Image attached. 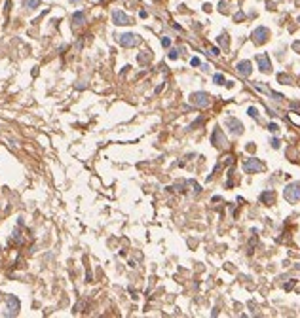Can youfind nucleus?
<instances>
[{
  "label": "nucleus",
  "mask_w": 300,
  "mask_h": 318,
  "mask_svg": "<svg viewBox=\"0 0 300 318\" xmlns=\"http://www.w3.org/2000/svg\"><path fill=\"white\" fill-rule=\"evenodd\" d=\"M211 55H218V49H217V47H211Z\"/></svg>",
  "instance_id": "nucleus-22"
},
{
  "label": "nucleus",
  "mask_w": 300,
  "mask_h": 318,
  "mask_svg": "<svg viewBox=\"0 0 300 318\" xmlns=\"http://www.w3.org/2000/svg\"><path fill=\"white\" fill-rule=\"evenodd\" d=\"M192 64H194V66H198V64H199V59L194 57V59H192Z\"/></svg>",
  "instance_id": "nucleus-23"
},
{
  "label": "nucleus",
  "mask_w": 300,
  "mask_h": 318,
  "mask_svg": "<svg viewBox=\"0 0 300 318\" xmlns=\"http://www.w3.org/2000/svg\"><path fill=\"white\" fill-rule=\"evenodd\" d=\"M116 40H118V44H120V46H123V47H133V46H137V44H139V36L133 34V32L120 34Z\"/></svg>",
  "instance_id": "nucleus-3"
},
{
  "label": "nucleus",
  "mask_w": 300,
  "mask_h": 318,
  "mask_svg": "<svg viewBox=\"0 0 300 318\" xmlns=\"http://www.w3.org/2000/svg\"><path fill=\"white\" fill-rule=\"evenodd\" d=\"M188 100H190V104H194V106L198 108H203V106H209V95L203 93V91H196V93H192L190 97H188Z\"/></svg>",
  "instance_id": "nucleus-1"
},
{
  "label": "nucleus",
  "mask_w": 300,
  "mask_h": 318,
  "mask_svg": "<svg viewBox=\"0 0 300 318\" xmlns=\"http://www.w3.org/2000/svg\"><path fill=\"white\" fill-rule=\"evenodd\" d=\"M84 21H86V17H84L82 11H76V13L72 15V23H74V25H82Z\"/></svg>",
  "instance_id": "nucleus-13"
},
{
  "label": "nucleus",
  "mask_w": 300,
  "mask_h": 318,
  "mask_svg": "<svg viewBox=\"0 0 300 318\" xmlns=\"http://www.w3.org/2000/svg\"><path fill=\"white\" fill-rule=\"evenodd\" d=\"M213 82L217 83V85H222V83H224V76H222V74H215L213 76Z\"/></svg>",
  "instance_id": "nucleus-15"
},
{
  "label": "nucleus",
  "mask_w": 300,
  "mask_h": 318,
  "mask_svg": "<svg viewBox=\"0 0 300 318\" xmlns=\"http://www.w3.org/2000/svg\"><path fill=\"white\" fill-rule=\"evenodd\" d=\"M253 40L257 44H264L268 40V29H264V27H258L257 30L253 32Z\"/></svg>",
  "instance_id": "nucleus-9"
},
{
  "label": "nucleus",
  "mask_w": 300,
  "mask_h": 318,
  "mask_svg": "<svg viewBox=\"0 0 300 318\" xmlns=\"http://www.w3.org/2000/svg\"><path fill=\"white\" fill-rule=\"evenodd\" d=\"M235 68H238V72H239L241 76H245V78H247V76H251V72H253V68H251V63H249V61H239Z\"/></svg>",
  "instance_id": "nucleus-11"
},
{
  "label": "nucleus",
  "mask_w": 300,
  "mask_h": 318,
  "mask_svg": "<svg viewBox=\"0 0 300 318\" xmlns=\"http://www.w3.org/2000/svg\"><path fill=\"white\" fill-rule=\"evenodd\" d=\"M272 146H274V148H279V140L274 138V140H272Z\"/></svg>",
  "instance_id": "nucleus-21"
},
{
  "label": "nucleus",
  "mask_w": 300,
  "mask_h": 318,
  "mask_svg": "<svg viewBox=\"0 0 300 318\" xmlns=\"http://www.w3.org/2000/svg\"><path fill=\"white\" fill-rule=\"evenodd\" d=\"M262 169H264V165L258 159H255V157L247 159L245 163H243V171L249 172V174H251V172H258V171H262Z\"/></svg>",
  "instance_id": "nucleus-4"
},
{
  "label": "nucleus",
  "mask_w": 300,
  "mask_h": 318,
  "mask_svg": "<svg viewBox=\"0 0 300 318\" xmlns=\"http://www.w3.org/2000/svg\"><path fill=\"white\" fill-rule=\"evenodd\" d=\"M112 21H114V25H129L131 23L129 17H127L122 10H114L112 11Z\"/></svg>",
  "instance_id": "nucleus-8"
},
{
  "label": "nucleus",
  "mask_w": 300,
  "mask_h": 318,
  "mask_svg": "<svg viewBox=\"0 0 300 318\" xmlns=\"http://www.w3.org/2000/svg\"><path fill=\"white\" fill-rule=\"evenodd\" d=\"M268 129H270L272 133H277V129H279V127L275 125V123H270V125H268Z\"/></svg>",
  "instance_id": "nucleus-18"
},
{
  "label": "nucleus",
  "mask_w": 300,
  "mask_h": 318,
  "mask_svg": "<svg viewBox=\"0 0 300 318\" xmlns=\"http://www.w3.org/2000/svg\"><path fill=\"white\" fill-rule=\"evenodd\" d=\"M162 44H163V46H165V47H169V44H171V40H169V38H163V40H162Z\"/></svg>",
  "instance_id": "nucleus-20"
},
{
  "label": "nucleus",
  "mask_w": 300,
  "mask_h": 318,
  "mask_svg": "<svg viewBox=\"0 0 300 318\" xmlns=\"http://www.w3.org/2000/svg\"><path fill=\"white\" fill-rule=\"evenodd\" d=\"M274 199H275V193L274 191H264L260 195V201L264 204H274Z\"/></svg>",
  "instance_id": "nucleus-12"
},
{
  "label": "nucleus",
  "mask_w": 300,
  "mask_h": 318,
  "mask_svg": "<svg viewBox=\"0 0 300 318\" xmlns=\"http://www.w3.org/2000/svg\"><path fill=\"white\" fill-rule=\"evenodd\" d=\"M221 44H222V46H224V47L228 46V40H226V36H224V34L221 36Z\"/></svg>",
  "instance_id": "nucleus-19"
},
{
  "label": "nucleus",
  "mask_w": 300,
  "mask_h": 318,
  "mask_svg": "<svg viewBox=\"0 0 300 318\" xmlns=\"http://www.w3.org/2000/svg\"><path fill=\"white\" fill-rule=\"evenodd\" d=\"M283 195H285V199L289 201V203H296V201H300V184H289V186L285 188V191H283Z\"/></svg>",
  "instance_id": "nucleus-2"
},
{
  "label": "nucleus",
  "mask_w": 300,
  "mask_h": 318,
  "mask_svg": "<svg viewBox=\"0 0 300 318\" xmlns=\"http://www.w3.org/2000/svg\"><path fill=\"white\" fill-rule=\"evenodd\" d=\"M177 57H179V51L177 49H171L169 51V59H177Z\"/></svg>",
  "instance_id": "nucleus-17"
},
{
  "label": "nucleus",
  "mask_w": 300,
  "mask_h": 318,
  "mask_svg": "<svg viewBox=\"0 0 300 318\" xmlns=\"http://www.w3.org/2000/svg\"><path fill=\"white\" fill-rule=\"evenodd\" d=\"M257 63H258V68H260L262 72H270L272 70V64H270V59H268V55H257Z\"/></svg>",
  "instance_id": "nucleus-10"
},
{
  "label": "nucleus",
  "mask_w": 300,
  "mask_h": 318,
  "mask_svg": "<svg viewBox=\"0 0 300 318\" xmlns=\"http://www.w3.org/2000/svg\"><path fill=\"white\" fill-rule=\"evenodd\" d=\"M70 2H72V4H76V2H80V0H70Z\"/></svg>",
  "instance_id": "nucleus-24"
},
{
  "label": "nucleus",
  "mask_w": 300,
  "mask_h": 318,
  "mask_svg": "<svg viewBox=\"0 0 300 318\" xmlns=\"http://www.w3.org/2000/svg\"><path fill=\"white\" fill-rule=\"evenodd\" d=\"M6 303H8V316H15L19 312V309H21V303H19V299L15 295H8Z\"/></svg>",
  "instance_id": "nucleus-5"
},
{
  "label": "nucleus",
  "mask_w": 300,
  "mask_h": 318,
  "mask_svg": "<svg viewBox=\"0 0 300 318\" xmlns=\"http://www.w3.org/2000/svg\"><path fill=\"white\" fill-rule=\"evenodd\" d=\"M211 140H213V144H215V146H217V148H226V144H228L226 136L222 135V131H221V129H218V127H217V129H215V131H213V136H211Z\"/></svg>",
  "instance_id": "nucleus-7"
},
{
  "label": "nucleus",
  "mask_w": 300,
  "mask_h": 318,
  "mask_svg": "<svg viewBox=\"0 0 300 318\" xmlns=\"http://www.w3.org/2000/svg\"><path fill=\"white\" fill-rule=\"evenodd\" d=\"M226 125H228V129H230V133H232V135H235V136H239L243 133L241 121H239V119H235V118H226Z\"/></svg>",
  "instance_id": "nucleus-6"
},
{
  "label": "nucleus",
  "mask_w": 300,
  "mask_h": 318,
  "mask_svg": "<svg viewBox=\"0 0 300 318\" xmlns=\"http://www.w3.org/2000/svg\"><path fill=\"white\" fill-rule=\"evenodd\" d=\"M40 0H25V8L27 10H34V8H38Z\"/></svg>",
  "instance_id": "nucleus-14"
},
{
  "label": "nucleus",
  "mask_w": 300,
  "mask_h": 318,
  "mask_svg": "<svg viewBox=\"0 0 300 318\" xmlns=\"http://www.w3.org/2000/svg\"><path fill=\"white\" fill-rule=\"evenodd\" d=\"M247 112H249V116H251V118H255V119L258 118V110H257V108H253V106H251Z\"/></svg>",
  "instance_id": "nucleus-16"
}]
</instances>
